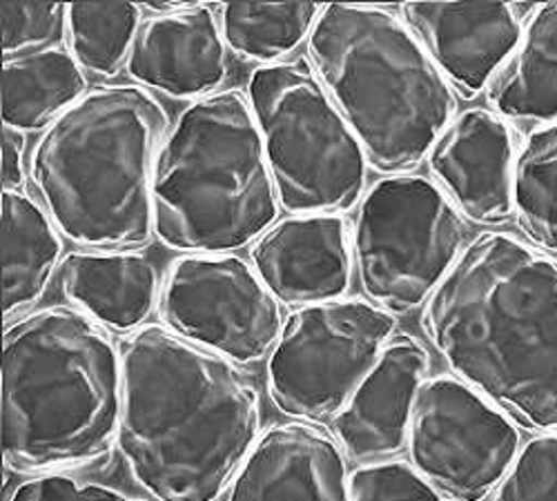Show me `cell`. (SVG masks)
I'll use <instances>...</instances> for the list:
<instances>
[{
    "mask_svg": "<svg viewBox=\"0 0 557 501\" xmlns=\"http://www.w3.org/2000/svg\"><path fill=\"white\" fill-rule=\"evenodd\" d=\"M119 450L154 501H219L261 437L257 388L232 363L163 326L121 341Z\"/></svg>",
    "mask_w": 557,
    "mask_h": 501,
    "instance_id": "6da1fadb",
    "label": "cell"
},
{
    "mask_svg": "<svg viewBox=\"0 0 557 501\" xmlns=\"http://www.w3.org/2000/svg\"><path fill=\"white\" fill-rule=\"evenodd\" d=\"M422 328L457 379L518 426L557 433V259L506 233L461 250Z\"/></svg>",
    "mask_w": 557,
    "mask_h": 501,
    "instance_id": "7a4b0ae2",
    "label": "cell"
},
{
    "mask_svg": "<svg viewBox=\"0 0 557 501\" xmlns=\"http://www.w3.org/2000/svg\"><path fill=\"white\" fill-rule=\"evenodd\" d=\"M3 458L23 475L72 473L119 441L121 346L70 305L32 310L3 335Z\"/></svg>",
    "mask_w": 557,
    "mask_h": 501,
    "instance_id": "3957f363",
    "label": "cell"
},
{
    "mask_svg": "<svg viewBox=\"0 0 557 501\" xmlns=\"http://www.w3.org/2000/svg\"><path fill=\"white\" fill-rule=\"evenodd\" d=\"M170 118L134 83L99 85L40 134L29 178L54 225L83 250H132L154 235L152 176Z\"/></svg>",
    "mask_w": 557,
    "mask_h": 501,
    "instance_id": "277c9868",
    "label": "cell"
},
{
    "mask_svg": "<svg viewBox=\"0 0 557 501\" xmlns=\"http://www.w3.org/2000/svg\"><path fill=\"white\" fill-rule=\"evenodd\" d=\"M308 61L384 174L420 165L455 118L448 80L397 14L329 3L308 36Z\"/></svg>",
    "mask_w": 557,
    "mask_h": 501,
    "instance_id": "5b68a950",
    "label": "cell"
},
{
    "mask_svg": "<svg viewBox=\"0 0 557 501\" xmlns=\"http://www.w3.org/2000/svg\"><path fill=\"white\" fill-rule=\"evenodd\" d=\"M278 208L248 97L221 89L185 108L152 176L161 243L183 254H235L270 230Z\"/></svg>",
    "mask_w": 557,
    "mask_h": 501,
    "instance_id": "8992f818",
    "label": "cell"
},
{
    "mask_svg": "<svg viewBox=\"0 0 557 501\" xmlns=\"http://www.w3.org/2000/svg\"><path fill=\"white\" fill-rule=\"evenodd\" d=\"M246 97L278 205L290 214H342L361 203L366 152L312 67H257Z\"/></svg>",
    "mask_w": 557,
    "mask_h": 501,
    "instance_id": "52a82bcc",
    "label": "cell"
},
{
    "mask_svg": "<svg viewBox=\"0 0 557 501\" xmlns=\"http://www.w3.org/2000/svg\"><path fill=\"white\" fill-rule=\"evenodd\" d=\"M463 241L461 214L433 180L408 172L377 180L363 195L352 230L363 295L393 316L426 305Z\"/></svg>",
    "mask_w": 557,
    "mask_h": 501,
    "instance_id": "ba28073f",
    "label": "cell"
},
{
    "mask_svg": "<svg viewBox=\"0 0 557 501\" xmlns=\"http://www.w3.org/2000/svg\"><path fill=\"white\" fill-rule=\"evenodd\" d=\"M368 299L295 310L268 356V394L295 422L335 419L395 335Z\"/></svg>",
    "mask_w": 557,
    "mask_h": 501,
    "instance_id": "9c48e42d",
    "label": "cell"
},
{
    "mask_svg": "<svg viewBox=\"0 0 557 501\" xmlns=\"http://www.w3.org/2000/svg\"><path fill=\"white\" fill-rule=\"evenodd\" d=\"M520 441V426L457 377H431L417 392L406 443L410 464L450 501L495 494Z\"/></svg>",
    "mask_w": 557,
    "mask_h": 501,
    "instance_id": "30bf717a",
    "label": "cell"
},
{
    "mask_svg": "<svg viewBox=\"0 0 557 501\" xmlns=\"http://www.w3.org/2000/svg\"><path fill=\"white\" fill-rule=\"evenodd\" d=\"M157 310L163 328L237 366L270 356L286 324L282 303L237 254L174 259Z\"/></svg>",
    "mask_w": 557,
    "mask_h": 501,
    "instance_id": "8fae6325",
    "label": "cell"
},
{
    "mask_svg": "<svg viewBox=\"0 0 557 501\" xmlns=\"http://www.w3.org/2000/svg\"><path fill=\"white\" fill-rule=\"evenodd\" d=\"M250 263L282 305L339 301L352 284V230L342 214H290L255 241Z\"/></svg>",
    "mask_w": 557,
    "mask_h": 501,
    "instance_id": "7c38bea8",
    "label": "cell"
},
{
    "mask_svg": "<svg viewBox=\"0 0 557 501\" xmlns=\"http://www.w3.org/2000/svg\"><path fill=\"white\" fill-rule=\"evenodd\" d=\"M426 159L437 186L461 216L495 225L516 212V134L493 110L457 114Z\"/></svg>",
    "mask_w": 557,
    "mask_h": 501,
    "instance_id": "4fadbf2b",
    "label": "cell"
},
{
    "mask_svg": "<svg viewBox=\"0 0 557 501\" xmlns=\"http://www.w3.org/2000/svg\"><path fill=\"white\" fill-rule=\"evenodd\" d=\"M401 18L448 85L467 99L488 87L524 29L510 3H404Z\"/></svg>",
    "mask_w": 557,
    "mask_h": 501,
    "instance_id": "5bb4252c",
    "label": "cell"
},
{
    "mask_svg": "<svg viewBox=\"0 0 557 501\" xmlns=\"http://www.w3.org/2000/svg\"><path fill=\"white\" fill-rule=\"evenodd\" d=\"M125 70L134 85L148 92L183 101L216 95L227 74L216 14L208 5H193L144 18Z\"/></svg>",
    "mask_w": 557,
    "mask_h": 501,
    "instance_id": "9a60e30c",
    "label": "cell"
},
{
    "mask_svg": "<svg viewBox=\"0 0 557 501\" xmlns=\"http://www.w3.org/2000/svg\"><path fill=\"white\" fill-rule=\"evenodd\" d=\"M431 368L429 350L408 335L393 337L361 379L333 433L355 462H382L408 443L414 399Z\"/></svg>",
    "mask_w": 557,
    "mask_h": 501,
    "instance_id": "2e32d148",
    "label": "cell"
},
{
    "mask_svg": "<svg viewBox=\"0 0 557 501\" xmlns=\"http://www.w3.org/2000/svg\"><path fill=\"white\" fill-rule=\"evenodd\" d=\"M346 452L310 422L261 433L227 501H350Z\"/></svg>",
    "mask_w": 557,
    "mask_h": 501,
    "instance_id": "e0dca14e",
    "label": "cell"
},
{
    "mask_svg": "<svg viewBox=\"0 0 557 501\" xmlns=\"http://www.w3.org/2000/svg\"><path fill=\"white\" fill-rule=\"evenodd\" d=\"M61 288L72 308L110 333L148 326L163 288L159 265L136 250H78L63 256Z\"/></svg>",
    "mask_w": 557,
    "mask_h": 501,
    "instance_id": "ac0fdd59",
    "label": "cell"
},
{
    "mask_svg": "<svg viewBox=\"0 0 557 501\" xmlns=\"http://www.w3.org/2000/svg\"><path fill=\"white\" fill-rule=\"evenodd\" d=\"M61 230L32 197L3 190V314L32 312L61 267Z\"/></svg>",
    "mask_w": 557,
    "mask_h": 501,
    "instance_id": "d6986e66",
    "label": "cell"
},
{
    "mask_svg": "<svg viewBox=\"0 0 557 501\" xmlns=\"http://www.w3.org/2000/svg\"><path fill=\"white\" fill-rule=\"evenodd\" d=\"M486 99L502 118L557 123V3L540 5L516 52L497 70Z\"/></svg>",
    "mask_w": 557,
    "mask_h": 501,
    "instance_id": "ffe728a7",
    "label": "cell"
},
{
    "mask_svg": "<svg viewBox=\"0 0 557 501\" xmlns=\"http://www.w3.org/2000/svg\"><path fill=\"white\" fill-rule=\"evenodd\" d=\"M85 95V72L63 48L3 63V125L21 134L45 131Z\"/></svg>",
    "mask_w": 557,
    "mask_h": 501,
    "instance_id": "44dd1931",
    "label": "cell"
},
{
    "mask_svg": "<svg viewBox=\"0 0 557 501\" xmlns=\"http://www.w3.org/2000/svg\"><path fill=\"white\" fill-rule=\"evenodd\" d=\"M323 5L225 3L219 12L225 48L259 67L282 63L310 36Z\"/></svg>",
    "mask_w": 557,
    "mask_h": 501,
    "instance_id": "7402d4cb",
    "label": "cell"
},
{
    "mask_svg": "<svg viewBox=\"0 0 557 501\" xmlns=\"http://www.w3.org/2000/svg\"><path fill=\"white\" fill-rule=\"evenodd\" d=\"M513 208L533 246L557 254V123L529 131L518 150Z\"/></svg>",
    "mask_w": 557,
    "mask_h": 501,
    "instance_id": "603a6c76",
    "label": "cell"
},
{
    "mask_svg": "<svg viewBox=\"0 0 557 501\" xmlns=\"http://www.w3.org/2000/svg\"><path fill=\"white\" fill-rule=\"evenodd\" d=\"M144 23L136 3H72L67 5L70 52L85 74L112 78L123 67Z\"/></svg>",
    "mask_w": 557,
    "mask_h": 501,
    "instance_id": "cb8c5ba5",
    "label": "cell"
},
{
    "mask_svg": "<svg viewBox=\"0 0 557 501\" xmlns=\"http://www.w3.org/2000/svg\"><path fill=\"white\" fill-rule=\"evenodd\" d=\"M5 61L57 48L67 36V5L63 3H3L0 5Z\"/></svg>",
    "mask_w": 557,
    "mask_h": 501,
    "instance_id": "d4e9b609",
    "label": "cell"
},
{
    "mask_svg": "<svg viewBox=\"0 0 557 501\" xmlns=\"http://www.w3.org/2000/svg\"><path fill=\"white\" fill-rule=\"evenodd\" d=\"M495 501H557V433H540L520 448Z\"/></svg>",
    "mask_w": 557,
    "mask_h": 501,
    "instance_id": "484cf974",
    "label": "cell"
},
{
    "mask_svg": "<svg viewBox=\"0 0 557 501\" xmlns=\"http://www.w3.org/2000/svg\"><path fill=\"white\" fill-rule=\"evenodd\" d=\"M350 501H444L412 464L382 460L361 464L348 479Z\"/></svg>",
    "mask_w": 557,
    "mask_h": 501,
    "instance_id": "4316f807",
    "label": "cell"
},
{
    "mask_svg": "<svg viewBox=\"0 0 557 501\" xmlns=\"http://www.w3.org/2000/svg\"><path fill=\"white\" fill-rule=\"evenodd\" d=\"M8 501H144L132 497L119 486L81 479L72 473L34 475L21 481L8 497Z\"/></svg>",
    "mask_w": 557,
    "mask_h": 501,
    "instance_id": "83f0119b",
    "label": "cell"
},
{
    "mask_svg": "<svg viewBox=\"0 0 557 501\" xmlns=\"http://www.w3.org/2000/svg\"><path fill=\"white\" fill-rule=\"evenodd\" d=\"M25 134L3 125V190H21L25 180Z\"/></svg>",
    "mask_w": 557,
    "mask_h": 501,
    "instance_id": "f1b7e54d",
    "label": "cell"
}]
</instances>
